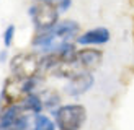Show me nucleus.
I'll use <instances>...</instances> for the list:
<instances>
[{"mask_svg":"<svg viewBox=\"0 0 134 130\" xmlns=\"http://www.w3.org/2000/svg\"><path fill=\"white\" fill-rule=\"evenodd\" d=\"M18 104L21 106V109L25 112L30 114V115H36V114L44 112V102H43V98H41V94H39L38 91L25 94L21 99H20Z\"/></svg>","mask_w":134,"mask_h":130,"instance_id":"8","label":"nucleus"},{"mask_svg":"<svg viewBox=\"0 0 134 130\" xmlns=\"http://www.w3.org/2000/svg\"><path fill=\"white\" fill-rule=\"evenodd\" d=\"M30 130H57L56 122L52 119V115L48 114H36L31 115V128Z\"/></svg>","mask_w":134,"mask_h":130,"instance_id":"9","label":"nucleus"},{"mask_svg":"<svg viewBox=\"0 0 134 130\" xmlns=\"http://www.w3.org/2000/svg\"><path fill=\"white\" fill-rule=\"evenodd\" d=\"M80 32V24L75 20H61L54 28L44 32H35L31 39V49L39 55L56 54L75 44Z\"/></svg>","mask_w":134,"mask_h":130,"instance_id":"1","label":"nucleus"},{"mask_svg":"<svg viewBox=\"0 0 134 130\" xmlns=\"http://www.w3.org/2000/svg\"><path fill=\"white\" fill-rule=\"evenodd\" d=\"M65 86H64V91L67 96L70 98H80L83 96L85 93L93 88L95 84V76H93V72H85V70H80L77 72L75 75H72L70 78L65 80Z\"/></svg>","mask_w":134,"mask_h":130,"instance_id":"5","label":"nucleus"},{"mask_svg":"<svg viewBox=\"0 0 134 130\" xmlns=\"http://www.w3.org/2000/svg\"><path fill=\"white\" fill-rule=\"evenodd\" d=\"M12 76L16 78H33L41 75V55L38 52H20L10 58Z\"/></svg>","mask_w":134,"mask_h":130,"instance_id":"4","label":"nucleus"},{"mask_svg":"<svg viewBox=\"0 0 134 130\" xmlns=\"http://www.w3.org/2000/svg\"><path fill=\"white\" fill-rule=\"evenodd\" d=\"M43 98V102H44V109H48L49 112H52L54 109H57L59 106L62 104V98L57 91H52V89H48V91H43L39 93Z\"/></svg>","mask_w":134,"mask_h":130,"instance_id":"10","label":"nucleus"},{"mask_svg":"<svg viewBox=\"0 0 134 130\" xmlns=\"http://www.w3.org/2000/svg\"><path fill=\"white\" fill-rule=\"evenodd\" d=\"M15 34H16V26L15 24H7L5 29L2 32V42H3V47L5 49H10L13 41H15Z\"/></svg>","mask_w":134,"mask_h":130,"instance_id":"11","label":"nucleus"},{"mask_svg":"<svg viewBox=\"0 0 134 130\" xmlns=\"http://www.w3.org/2000/svg\"><path fill=\"white\" fill-rule=\"evenodd\" d=\"M74 62L79 70L95 72L103 62V52L97 47H80L74 54Z\"/></svg>","mask_w":134,"mask_h":130,"instance_id":"7","label":"nucleus"},{"mask_svg":"<svg viewBox=\"0 0 134 130\" xmlns=\"http://www.w3.org/2000/svg\"><path fill=\"white\" fill-rule=\"evenodd\" d=\"M31 2H44V3H51L57 6V10L61 13H65L67 10L72 6V0H31Z\"/></svg>","mask_w":134,"mask_h":130,"instance_id":"12","label":"nucleus"},{"mask_svg":"<svg viewBox=\"0 0 134 130\" xmlns=\"http://www.w3.org/2000/svg\"><path fill=\"white\" fill-rule=\"evenodd\" d=\"M7 55H8V49L3 47V50H0V63L7 62Z\"/></svg>","mask_w":134,"mask_h":130,"instance_id":"13","label":"nucleus"},{"mask_svg":"<svg viewBox=\"0 0 134 130\" xmlns=\"http://www.w3.org/2000/svg\"><path fill=\"white\" fill-rule=\"evenodd\" d=\"M111 39V31L106 26H95L87 31H82L75 39V44L80 47H100L108 44Z\"/></svg>","mask_w":134,"mask_h":130,"instance_id":"6","label":"nucleus"},{"mask_svg":"<svg viewBox=\"0 0 134 130\" xmlns=\"http://www.w3.org/2000/svg\"><path fill=\"white\" fill-rule=\"evenodd\" d=\"M51 115L57 130H82L88 119L87 107L80 102H62L57 109L52 110Z\"/></svg>","mask_w":134,"mask_h":130,"instance_id":"2","label":"nucleus"},{"mask_svg":"<svg viewBox=\"0 0 134 130\" xmlns=\"http://www.w3.org/2000/svg\"><path fill=\"white\" fill-rule=\"evenodd\" d=\"M0 112H2V99H0Z\"/></svg>","mask_w":134,"mask_h":130,"instance_id":"14","label":"nucleus"},{"mask_svg":"<svg viewBox=\"0 0 134 130\" xmlns=\"http://www.w3.org/2000/svg\"><path fill=\"white\" fill-rule=\"evenodd\" d=\"M28 16L31 20V24L35 28V32H44L61 21L62 13L57 10V6L44 2H31L28 6Z\"/></svg>","mask_w":134,"mask_h":130,"instance_id":"3","label":"nucleus"}]
</instances>
